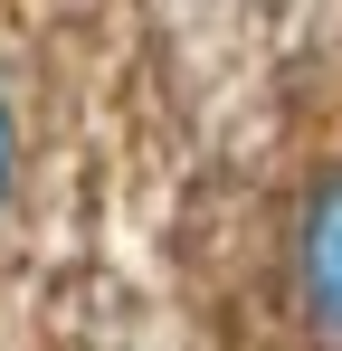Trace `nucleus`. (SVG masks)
Listing matches in <instances>:
<instances>
[{
    "instance_id": "1",
    "label": "nucleus",
    "mask_w": 342,
    "mask_h": 351,
    "mask_svg": "<svg viewBox=\"0 0 342 351\" xmlns=\"http://www.w3.org/2000/svg\"><path fill=\"white\" fill-rule=\"evenodd\" d=\"M285 285H295V313L342 351V162L295 190V219H285Z\"/></svg>"
},
{
    "instance_id": "2",
    "label": "nucleus",
    "mask_w": 342,
    "mask_h": 351,
    "mask_svg": "<svg viewBox=\"0 0 342 351\" xmlns=\"http://www.w3.org/2000/svg\"><path fill=\"white\" fill-rule=\"evenodd\" d=\"M19 190V114H10V86H0V209Z\"/></svg>"
}]
</instances>
